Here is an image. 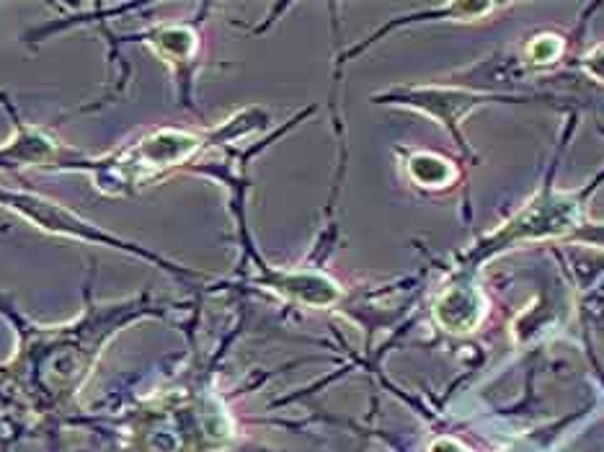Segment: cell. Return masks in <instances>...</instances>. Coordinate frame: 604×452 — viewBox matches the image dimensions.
Listing matches in <instances>:
<instances>
[{
    "mask_svg": "<svg viewBox=\"0 0 604 452\" xmlns=\"http://www.w3.org/2000/svg\"><path fill=\"white\" fill-rule=\"evenodd\" d=\"M429 452H470V450L465 445H460L457 440H452V437H439V440L432 442Z\"/></svg>",
    "mask_w": 604,
    "mask_h": 452,
    "instance_id": "11",
    "label": "cell"
},
{
    "mask_svg": "<svg viewBox=\"0 0 604 452\" xmlns=\"http://www.w3.org/2000/svg\"><path fill=\"white\" fill-rule=\"evenodd\" d=\"M0 207H3V210H11L13 215L21 217L24 223H29L31 228L42 230V233H47V236L81 241V243H88V246H104V248H111V251H124V254L148 261V264H153V267L166 269L168 274L171 272L186 274V269L173 267L171 261L153 254V251H148V248H142L140 243L111 236V233L101 230L99 225L86 220V217H81L78 212H73L70 207L62 205V202H55V199L50 197H42V194L21 192V189L16 192V189H3V186H0Z\"/></svg>",
    "mask_w": 604,
    "mask_h": 452,
    "instance_id": "2",
    "label": "cell"
},
{
    "mask_svg": "<svg viewBox=\"0 0 604 452\" xmlns=\"http://www.w3.org/2000/svg\"><path fill=\"white\" fill-rule=\"evenodd\" d=\"M266 285L282 298L308 308H331L341 298V287L321 272H272Z\"/></svg>",
    "mask_w": 604,
    "mask_h": 452,
    "instance_id": "6",
    "label": "cell"
},
{
    "mask_svg": "<svg viewBox=\"0 0 604 452\" xmlns=\"http://www.w3.org/2000/svg\"><path fill=\"white\" fill-rule=\"evenodd\" d=\"M439 326L450 334H470L486 316V298L475 285H455L442 292L434 308Z\"/></svg>",
    "mask_w": 604,
    "mask_h": 452,
    "instance_id": "5",
    "label": "cell"
},
{
    "mask_svg": "<svg viewBox=\"0 0 604 452\" xmlns=\"http://www.w3.org/2000/svg\"><path fill=\"white\" fill-rule=\"evenodd\" d=\"M408 176L426 189H444L457 179V171L450 161L434 153H416L408 158Z\"/></svg>",
    "mask_w": 604,
    "mask_h": 452,
    "instance_id": "7",
    "label": "cell"
},
{
    "mask_svg": "<svg viewBox=\"0 0 604 452\" xmlns=\"http://www.w3.org/2000/svg\"><path fill=\"white\" fill-rule=\"evenodd\" d=\"M246 119V112L238 117L228 119V124H220L217 130L210 132H192L179 130V127H163L142 135L127 148H119L114 153L91 158L86 155L78 166L70 171L91 176L93 189L104 197H130L142 186L155 184V181L166 179L171 171H179L186 163H192L210 143H225L230 137H241L256 130L253 119L241 124Z\"/></svg>",
    "mask_w": 604,
    "mask_h": 452,
    "instance_id": "1",
    "label": "cell"
},
{
    "mask_svg": "<svg viewBox=\"0 0 604 452\" xmlns=\"http://www.w3.org/2000/svg\"><path fill=\"white\" fill-rule=\"evenodd\" d=\"M584 70L604 83V47H597V50H592L584 57Z\"/></svg>",
    "mask_w": 604,
    "mask_h": 452,
    "instance_id": "9",
    "label": "cell"
},
{
    "mask_svg": "<svg viewBox=\"0 0 604 452\" xmlns=\"http://www.w3.org/2000/svg\"><path fill=\"white\" fill-rule=\"evenodd\" d=\"M455 11L465 19H481L483 13L494 11V3H457Z\"/></svg>",
    "mask_w": 604,
    "mask_h": 452,
    "instance_id": "10",
    "label": "cell"
},
{
    "mask_svg": "<svg viewBox=\"0 0 604 452\" xmlns=\"http://www.w3.org/2000/svg\"><path fill=\"white\" fill-rule=\"evenodd\" d=\"M145 47L153 52L155 57H161L168 68L173 70V75L179 78V83H184L186 68L192 65V60L199 52V34L186 24H166V26H153L145 29L142 34H137Z\"/></svg>",
    "mask_w": 604,
    "mask_h": 452,
    "instance_id": "4",
    "label": "cell"
},
{
    "mask_svg": "<svg viewBox=\"0 0 604 452\" xmlns=\"http://www.w3.org/2000/svg\"><path fill=\"white\" fill-rule=\"evenodd\" d=\"M576 223V202L568 197H545L530 205L522 215L509 223L512 238H550L561 236Z\"/></svg>",
    "mask_w": 604,
    "mask_h": 452,
    "instance_id": "3",
    "label": "cell"
},
{
    "mask_svg": "<svg viewBox=\"0 0 604 452\" xmlns=\"http://www.w3.org/2000/svg\"><path fill=\"white\" fill-rule=\"evenodd\" d=\"M563 55V39L558 34H540L527 44V57L535 65H553Z\"/></svg>",
    "mask_w": 604,
    "mask_h": 452,
    "instance_id": "8",
    "label": "cell"
}]
</instances>
